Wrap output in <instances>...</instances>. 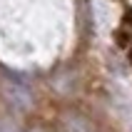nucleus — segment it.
<instances>
[{
    "mask_svg": "<svg viewBox=\"0 0 132 132\" xmlns=\"http://www.w3.org/2000/svg\"><path fill=\"white\" fill-rule=\"evenodd\" d=\"M67 130L70 132H92V125L85 117H70L67 120Z\"/></svg>",
    "mask_w": 132,
    "mask_h": 132,
    "instance_id": "nucleus-1",
    "label": "nucleus"
},
{
    "mask_svg": "<svg viewBox=\"0 0 132 132\" xmlns=\"http://www.w3.org/2000/svg\"><path fill=\"white\" fill-rule=\"evenodd\" d=\"M0 132H18V130H15V125H10V122H0Z\"/></svg>",
    "mask_w": 132,
    "mask_h": 132,
    "instance_id": "nucleus-2",
    "label": "nucleus"
}]
</instances>
